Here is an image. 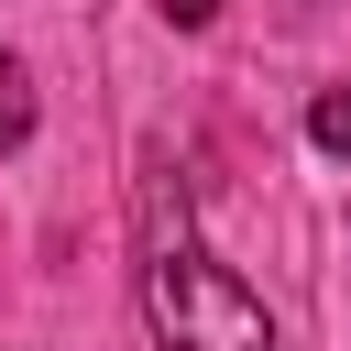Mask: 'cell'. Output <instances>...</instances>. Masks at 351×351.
I'll use <instances>...</instances> for the list:
<instances>
[{
    "label": "cell",
    "instance_id": "cell-3",
    "mask_svg": "<svg viewBox=\"0 0 351 351\" xmlns=\"http://www.w3.org/2000/svg\"><path fill=\"white\" fill-rule=\"evenodd\" d=\"M307 143L351 165V88H318V110H307Z\"/></svg>",
    "mask_w": 351,
    "mask_h": 351
},
{
    "label": "cell",
    "instance_id": "cell-2",
    "mask_svg": "<svg viewBox=\"0 0 351 351\" xmlns=\"http://www.w3.org/2000/svg\"><path fill=\"white\" fill-rule=\"evenodd\" d=\"M22 143H33V66L0 55V154H22Z\"/></svg>",
    "mask_w": 351,
    "mask_h": 351
},
{
    "label": "cell",
    "instance_id": "cell-1",
    "mask_svg": "<svg viewBox=\"0 0 351 351\" xmlns=\"http://www.w3.org/2000/svg\"><path fill=\"white\" fill-rule=\"evenodd\" d=\"M143 318L165 351H274L263 296L230 263H208L186 230H154V252H143Z\"/></svg>",
    "mask_w": 351,
    "mask_h": 351
},
{
    "label": "cell",
    "instance_id": "cell-4",
    "mask_svg": "<svg viewBox=\"0 0 351 351\" xmlns=\"http://www.w3.org/2000/svg\"><path fill=\"white\" fill-rule=\"evenodd\" d=\"M154 11H165L176 33H208V22H219V0H154Z\"/></svg>",
    "mask_w": 351,
    "mask_h": 351
}]
</instances>
